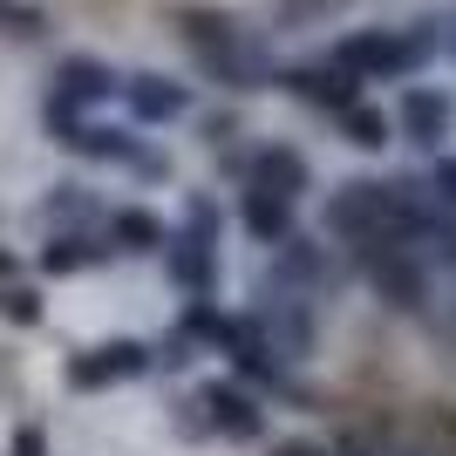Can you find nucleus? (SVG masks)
I'll use <instances>...</instances> for the list:
<instances>
[{
	"mask_svg": "<svg viewBox=\"0 0 456 456\" xmlns=\"http://www.w3.org/2000/svg\"><path fill=\"white\" fill-rule=\"evenodd\" d=\"M136 375H151V347L143 341H102V347H89V354H76L69 362V388H123V381H136Z\"/></svg>",
	"mask_w": 456,
	"mask_h": 456,
	"instance_id": "9d476101",
	"label": "nucleus"
},
{
	"mask_svg": "<svg viewBox=\"0 0 456 456\" xmlns=\"http://www.w3.org/2000/svg\"><path fill=\"white\" fill-rule=\"evenodd\" d=\"M266 286H286V293H300V300H314V293H327L334 286V259H327V246H314V239H280L273 246V273Z\"/></svg>",
	"mask_w": 456,
	"mask_h": 456,
	"instance_id": "9b49d317",
	"label": "nucleus"
},
{
	"mask_svg": "<svg viewBox=\"0 0 456 456\" xmlns=\"http://www.w3.org/2000/svg\"><path fill=\"white\" fill-rule=\"evenodd\" d=\"M0 28H7V35H41V7H28V0H0Z\"/></svg>",
	"mask_w": 456,
	"mask_h": 456,
	"instance_id": "4be33fe9",
	"label": "nucleus"
},
{
	"mask_svg": "<svg viewBox=\"0 0 456 456\" xmlns=\"http://www.w3.org/2000/svg\"><path fill=\"white\" fill-rule=\"evenodd\" d=\"M416 184H422V198H429V205L456 211V157H436V164H429V171H422Z\"/></svg>",
	"mask_w": 456,
	"mask_h": 456,
	"instance_id": "aec40b11",
	"label": "nucleus"
},
{
	"mask_svg": "<svg viewBox=\"0 0 456 456\" xmlns=\"http://www.w3.org/2000/svg\"><path fill=\"white\" fill-rule=\"evenodd\" d=\"M280 89L300 95L306 110H327V116H347L362 102V82L347 76L341 61H293V69H280Z\"/></svg>",
	"mask_w": 456,
	"mask_h": 456,
	"instance_id": "1a4fd4ad",
	"label": "nucleus"
},
{
	"mask_svg": "<svg viewBox=\"0 0 456 456\" xmlns=\"http://www.w3.org/2000/svg\"><path fill=\"white\" fill-rule=\"evenodd\" d=\"M123 95H130V116H136V123H177V116H191V82L157 76V69L123 76Z\"/></svg>",
	"mask_w": 456,
	"mask_h": 456,
	"instance_id": "ddd939ff",
	"label": "nucleus"
},
{
	"mask_svg": "<svg viewBox=\"0 0 456 456\" xmlns=\"http://www.w3.org/2000/svg\"><path fill=\"white\" fill-rule=\"evenodd\" d=\"M184 436H225V443H259L266 436V409L246 381H198L177 409Z\"/></svg>",
	"mask_w": 456,
	"mask_h": 456,
	"instance_id": "7ed1b4c3",
	"label": "nucleus"
},
{
	"mask_svg": "<svg viewBox=\"0 0 456 456\" xmlns=\"http://www.w3.org/2000/svg\"><path fill=\"white\" fill-rule=\"evenodd\" d=\"M14 456H41V436H35V429H20V443H14Z\"/></svg>",
	"mask_w": 456,
	"mask_h": 456,
	"instance_id": "5701e85b",
	"label": "nucleus"
},
{
	"mask_svg": "<svg viewBox=\"0 0 456 456\" xmlns=\"http://www.w3.org/2000/svg\"><path fill=\"white\" fill-rule=\"evenodd\" d=\"M246 184L252 191H273V198H286V205H300L306 191H314V164H306L293 143H266V151L252 157Z\"/></svg>",
	"mask_w": 456,
	"mask_h": 456,
	"instance_id": "f8f14e48",
	"label": "nucleus"
},
{
	"mask_svg": "<svg viewBox=\"0 0 456 456\" xmlns=\"http://www.w3.org/2000/svg\"><path fill=\"white\" fill-rule=\"evenodd\" d=\"M184 41H191V55L205 61V76H218L225 89H273V82H280V69H273L266 48H259L246 28L218 20V14H198V7H191Z\"/></svg>",
	"mask_w": 456,
	"mask_h": 456,
	"instance_id": "f03ea898",
	"label": "nucleus"
},
{
	"mask_svg": "<svg viewBox=\"0 0 456 456\" xmlns=\"http://www.w3.org/2000/svg\"><path fill=\"white\" fill-rule=\"evenodd\" d=\"M354 259H362V280L381 293V306H395V314H422V306H429V259H422L416 246L375 239V246H362Z\"/></svg>",
	"mask_w": 456,
	"mask_h": 456,
	"instance_id": "39448f33",
	"label": "nucleus"
},
{
	"mask_svg": "<svg viewBox=\"0 0 456 456\" xmlns=\"http://www.w3.org/2000/svg\"><path fill=\"white\" fill-rule=\"evenodd\" d=\"M0 314H7L14 327H35L41 321V293L35 286H7V293H0Z\"/></svg>",
	"mask_w": 456,
	"mask_h": 456,
	"instance_id": "412c9836",
	"label": "nucleus"
},
{
	"mask_svg": "<svg viewBox=\"0 0 456 456\" xmlns=\"http://www.w3.org/2000/svg\"><path fill=\"white\" fill-rule=\"evenodd\" d=\"M7 273H14V259H7V252H0V280H7Z\"/></svg>",
	"mask_w": 456,
	"mask_h": 456,
	"instance_id": "b1692460",
	"label": "nucleus"
},
{
	"mask_svg": "<svg viewBox=\"0 0 456 456\" xmlns=\"http://www.w3.org/2000/svg\"><path fill=\"white\" fill-rule=\"evenodd\" d=\"M450 130H456V102L443 89H409V95H402V136H409V143L443 151Z\"/></svg>",
	"mask_w": 456,
	"mask_h": 456,
	"instance_id": "4468645a",
	"label": "nucleus"
},
{
	"mask_svg": "<svg viewBox=\"0 0 456 456\" xmlns=\"http://www.w3.org/2000/svg\"><path fill=\"white\" fill-rule=\"evenodd\" d=\"M436 20H416V28H354V35H341V48L327 61H341L347 76L362 82H409L429 61V48H436V35H429Z\"/></svg>",
	"mask_w": 456,
	"mask_h": 456,
	"instance_id": "f257e3e1",
	"label": "nucleus"
},
{
	"mask_svg": "<svg viewBox=\"0 0 456 456\" xmlns=\"http://www.w3.org/2000/svg\"><path fill=\"white\" fill-rule=\"evenodd\" d=\"M164 232L171 225H157L151 211H110V218H102L110 252H136V259H143V252H164Z\"/></svg>",
	"mask_w": 456,
	"mask_h": 456,
	"instance_id": "f3484780",
	"label": "nucleus"
},
{
	"mask_svg": "<svg viewBox=\"0 0 456 456\" xmlns=\"http://www.w3.org/2000/svg\"><path fill=\"white\" fill-rule=\"evenodd\" d=\"M252 327H259L293 368L314 354V300L286 293V286H259V314H252Z\"/></svg>",
	"mask_w": 456,
	"mask_h": 456,
	"instance_id": "0eeeda50",
	"label": "nucleus"
},
{
	"mask_svg": "<svg viewBox=\"0 0 456 456\" xmlns=\"http://www.w3.org/2000/svg\"><path fill=\"white\" fill-rule=\"evenodd\" d=\"M341 123H347V143H362V151H381V143H388V116L381 110H362V102H354Z\"/></svg>",
	"mask_w": 456,
	"mask_h": 456,
	"instance_id": "6ab92c4d",
	"label": "nucleus"
},
{
	"mask_svg": "<svg viewBox=\"0 0 456 456\" xmlns=\"http://www.w3.org/2000/svg\"><path fill=\"white\" fill-rule=\"evenodd\" d=\"M239 218H246L252 246H280V239H293V205H286V198H273V191H252V184H246Z\"/></svg>",
	"mask_w": 456,
	"mask_h": 456,
	"instance_id": "dca6fc26",
	"label": "nucleus"
},
{
	"mask_svg": "<svg viewBox=\"0 0 456 456\" xmlns=\"http://www.w3.org/2000/svg\"><path fill=\"white\" fill-rule=\"evenodd\" d=\"M116 89H123V76H116L110 61H95V55H69V61L55 69V89H48V130H61V123L89 116L95 102H110Z\"/></svg>",
	"mask_w": 456,
	"mask_h": 456,
	"instance_id": "423d86ee",
	"label": "nucleus"
},
{
	"mask_svg": "<svg viewBox=\"0 0 456 456\" xmlns=\"http://www.w3.org/2000/svg\"><path fill=\"white\" fill-rule=\"evenodd\" d=\"M110 259V239L102 232H55L48 246H41V273H89V266H102Z\"/></svg>",
	"mask_w": 456,
	"mask_h": 456,
	"instance_id": "2eb2a0df",
	"label": "nucleus"
},
{
	"mask_svg": "<svg viewBox=\"0 0 456 456\" xmlns=\"http://www.w3.org/2000/svg\"><path fill=\"white\" fill-rule=\"evenodd\" d=\"M164 273L184 286L191 300H205L211 286H218V211L205 198H191L184 225L164 232Z\"/></svg>",
	"mask_w": 456,
	"mask_h": 456,
	"instance_id": "20e7f679",
	"label": "nucleus"
},
{
	"mask_svg": "<svg viewBox=\"0 0 456 456\" xmlns=\"http://www.w3.org/2000/svg\"><path fill=\"white\" fill-rule=\"evenodd\" d=\"M41 218H48L55 232H89L95 218H102V205H95L82 184H55V191H48V205H41Z\"/></svg>",
	"mask_w": 456,
	"mask_h": 456,
	"instance_id": "a211bd4d",
	"label": "nucleus"
},
{
	"mask_svg": "<svg viewBox=\"0 0 456 456\" xmlns=\"http://www.w3.org/2000/svg\"><path fill=\"white\" fill-rule=\"evenodd\" d=\"M55 143H69L76 157H95V164H130V171H171L164 157H151L143 143H136L123 123H89V116H76V123H61Z\"/></svg>",
	"mask_w": 456,
	"mask_h": 456,
	"instance_id": "6e6552de",
	"label": "nucleus"
}]
</instances>
